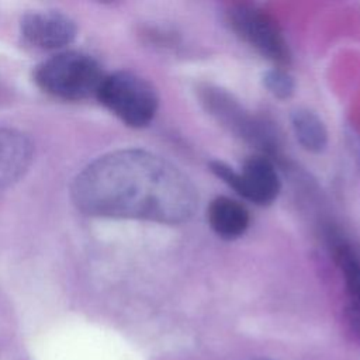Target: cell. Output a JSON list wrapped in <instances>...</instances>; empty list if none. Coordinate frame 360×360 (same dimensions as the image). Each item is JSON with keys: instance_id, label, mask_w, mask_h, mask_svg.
Segmentation results:
<instances>
[{"instance_id": "1", "label": "cell", "mask_w": 360, "mask_h": 360, "mask_svg": "<svg viewBox=\"0 0 360 360\" xmlns=\"http://www.w3.org/2000/svg\"><path fill=\"white\" fill-rule=\"evenodd\" d=\"M75 205L87 215L163 225L190 221L198 205L191 179L145 149H118L90 162L72 184Z\"/></svg>"}, {"instance_id": "2", "label": "cell", "mask_w": 360, "mask_h": 360, "mask_svg": "<svg viewBox=\"0 0 360 360\" xmlns=\"http://www.w3.org/2000/svg\"><path fill=\"white\" fill-rule=\"evenodd\" d=\"M201 107L224 129L255 148L259 155L271 160L281 153V139L273 122L246 108L239 98L228 90L204 83L197 87Z\"/></svg>"}, {"instance_id": "3", "label": "cell", "mask_w": 360, "mask_h": 360, "mask_svg": "<svg viewBox=\"0 0 360 360\" xmlns=\"http://www.w3.org/2000/svg\"><path fill=\"white\" fill-rule=\"evenodd\" d=\"M105 75L94 56L65 49L51 55L35 68L34 82L51 97L82 101L97 96Z\"/></svg>"}, {"instance_id": "4", "label": "cell", "mask_w": 360, "mask_h": 360, "mask_svg": "<svg viewBox=\"0 0 360 360\" xmlns=\"http://www.w3.org/2000/svg\"><path fill=\"white\" fill-rule=\"evenodd\" d=\"M96 98L131 128L148 127L155 120L160 101L156 87L129 70L107 73Z\"/></svg>"}, {"instance_id": "5", "label": "cell", "mask_w": 360, "mask_h": 360, "mask_svg": "<svg viewBox=\"0 0 360 360\" xmlns=\"http://www.w3.org/2000/svg\"><path fill=\"white\" fill-rule=\"evenodd\" d=\"M225 18L233 34L277 68L292 60L290 45L276 18L264 8L250 3L228 6Z\"/></svg>"}, {"instance_id": "6", "label": "cell", "mask_w": 360, "mask_h": 360, "mask_svg": "<svg viewBox=\"0 0 360 360\" xmlns=\"http://www.w3.org/2000/svg\"><path fill=\"white\" fill-rule=\"evenodd\" d=\"M210 170L239 197L255 205L273 204L281 191V179L274 160L259 153L249 156L240 170L222 160H211Z\"/></svg>"}, {"instance_id": "7", "label": "cell", "mask_w": 360, "mask_h": 360, "mask_svg": "<svg viewBox=\"0 0 360 360\" xmlns=\"http://www.w3.org/2000/svg\"><path fill=\"white\" fill-rule=\"evenodd\" d=\"M22 41L35 51H65L77 37L76 21L59 10H34L20 21Z\"/></svg>"}, {"instance_id": "8", "label": "cell", "mask_w": 360, "mask_h": 360, "mask_svg": "<svg viewBox=\"0 0 360 360\" xmlns=\"http://www.w3.org/2000/svg\"><path fill=\"white\" fill-rule=\"evenodd\" d=\"M326 240L332 259L343 278L349 323L360 336V250L338 229L329 228Z\"/></svg>"}, {"instance_id": "9", "label": "cell", "mask_w": 360, "mask_h": 360, "mask_svg": "<svg viewBox=\"0 0 360 360\" xmlns=\"http://www.w3.org/2000/svg\"><path fill=\"white\" fill-rule=\"evenodd\" d=\"M34 159V143L27 134L0 127V190L18 181Z\"/></svg>"}, {"instance_id": "10", "label": "cell", "mask_w": 360, "mask_h": 360, "mask_svg": "<svg viewBox=\"0 0 360 360\" xmlns=\"http://www.w3.org/2000/svg\"><path fill=\"white\" fill-rule=\"evenodd\" d=\"M205 217L211 231L225 240L243 236L250 225V212L246 205L228 195L212 198L207 207Z\"/></svg>"}, {"instance_id": "11", "label": "cell", "mask_w": 360, "mask_h": 360, "mask_svg": "<svg viewBox=\"0 0 360 360\" xmlns=\"http://www.w3.org/2000/svg\"><path fill=\"white\" fill-rule=\"evenodd\" d=\"M295 139L309 153H322L328 146V129L322 118L312 110L295 108L290 115Z\"/></svg>"}, {"instance_id": "12", "label": "cell", "mask_w": 360, "mask_h": 360, "mask_svg": "<svg viewBox=\"0 0 360 360\" xmlns=\"http://www.w3.org/2000/svg\"><path fill=\"white\" fill-rule=\"evenodd\" d=\"M262 83L264 89L278 100H287L295 93V79L287 70V68L273 66L267 69L262 76Z\"/></svg>"}, {"instance_id": "13", "label": "cell", "mask_w": 360, "mask_h": 360, "mask_svg": "<svg viewBox=\"0 0 360 360\" xmlns=\"http://www.w3.org/2000/svg\"><path fill=\"white\" fill-rule=\"evenodd\" d=\"M257 360H267V359H257Z\"/></svg>"}]
</instances>
